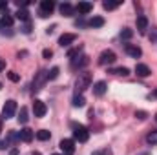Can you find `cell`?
Here are the masks:
<instances>
[{
    "mask_svg": "<svg viewBox=\"0 0 157 155\" xmlns=\"http://www.w3.org/2000/svg\"><path fill=\"white\" fill-rule=\"evenodd\" d=\"M90 84H91V73H88V71L78 73L77 82H75V93H77V95H82V93L90 88Z\"/></svg>",
    "mask_w": 157,
    "mask_h": 155,
    "instance_id": "1",
    "label": "cell"
},
{
    "mask_svg": "<svg viewBox=\"0 0 157 155\" xmlns=\"http://www.w3.org/2000/svg\"><path fill=\"white\" fill-rule=\"evenodd\" d=\"M71 128H73V139H75V141L86 142V141L90 139V131H88L86 126H82V124H73Z\"/></svg>",
    "mask_w": 157,
    "mask_h": 155,
    "instance_id": "2",
    "label": "cell"
},
{
    "mask_svg": "<svg viewBox=\"0 0 157 155\" xmlns=\"http://www.w3.org/2000/svg\"><path fill=\"white\" fill-rule=\"evenodd\" d=\"M117 60V55L112 51V49H104L101 55H99V64L101 66H110V64H113Z\"/></svg>",
    "mask_w": 157,
    "mask_h": 155,
    "instance_id": "3",
    "label": "cell"
},
{
    "mask_svg": "<svg viewBox=\"0 0 157 155\" xmlns=\"http://www.w3.org/2000/svg\"><path fill=\"white\" fill-rule=\"evenodd\" d=\"M17 113V102L15 100H6V104H4V108H2V119H11V117H15Z\"/></svg>",
    "mask_w": 157,
    "mask_h": 155,
    "instance_id": "4",
    "label": "cell"
},
{
    "mask_svg": "<svg viewBox=\"0 0 157 155\" xmlns=\"http://www.w3.org/2000/svg\"><path fill=\"white\" fill-rule=\"evenodd\" d=\"M55 9V2L53 0H42L40 2V11L39 15L42 17V18H46V17H49L51 15V11Z\"/></svg>",
    "mask_w": 157,
    "mask_h": 155,
    "instance_id": "5",
    "label": "cell"
},
{
    "mask_svg": "<svg viewBox=\"0 0 157 155\" xmlns=\"http://www.w3.org/2000/svg\"><path fill=\"white\" fill-rule=\"evenodd\" d=\"M46 80H48V71H44V70L39 71V73H37V77L33 78V91H40Z\"/></svg>",
    "mask_w": 157,
    "mask_h": 155,
    "instance_id": "6",
    "label": "cell"
},
{
    "mask_svg": "<svg viewBox=\"0 0 157 155\" xmlns=\"http://www.w3.org/2000/svg\"><path fill=\"white\" fill-rule=\"evenodd\" d=\"M88 64H90V57H88V55H78L77 59L71 60V68H73V70H82V68H86Z\"/></svg>",
    "mask_w": 157,
    "mask_h": 155,
    "instance_id": "7",
    "label": "cell"
},
{
    "mask_svg": "<svg viewBox=\"0 0 157 155\" xmlns=\"http://www.w3.org/2000/svg\"><path fill=\"white\" fill-rule=\"evenodd\" d=\"M59 146H60V150H62L66 155H71L73 152H75V142H73L71 139H62Z\"/></svg>",
    "mask_w": 157,
    "mask_h": 155,
    "instance_id": "8",
    "label": "cell"
},
{
    "mask_svg": "<svg viewBox=\"0 0 157 155\" xmlns=\"http://www.w3.org/2000/svg\"><path fill=\"white\" fill-rule=\"evenodd\" d=\"M33 137H35V131L29 130V128H22L18 131V141H22V142H31Z\"/></svg>",
    "mask_w": 157,
    "mask_h": 155,
    "instance_id": "9",
    "label": "cell"
},
{
    "mask_svg": "<svg viewBox=\"0 0 157 155\" xmlns=\"http://www.w3.org/2000/svg\"><path fill=\"white\" fill-rule=\"evenodd\" d=\"M124 51H126L130 57H133V59H139V57L143 55V49H141L139 46H133V44H124Z\"/></svg>",
    "mask_w": 157,
    "mask_h": 155,
    "instance_id": "10",
    "label": "cell"
},
{
    "mask_svg": "<svg viewBox=\"0 0 157 155\" xmlns=\"http://www.w3.org/2000/svg\"><path fill=\"white\" fill-rule=\"evenodd\" d=\"M75 40H77V35H75V33H64V35L59 39V44H60L62 47H68V46H71Z\"/></svg>",
    "mask_w": 157,
    "mask_h": 155,
    "instance_id": "11",
    "label": "cell"
},
{
    "mask_svg": "<svg viewBox=\"0 0 157 155\" xmlns=\"http://www.w3.org/2000/svg\"><path fill=\"white\" fill-rule=\"evenodd\" d=\"M75 11H77L78 15H88V13L93 11V4H91V2H78L77 7H75Z\"/></svg>",
    "mask_w": 157,
    "mask_h": 155,
    "instance_id": "12",
    "label": "cell"
},
{
    "mask_svg": "<svg viewBox=\"0 0 157 155\" xmlns=\"http://www.w3.org/2000/svg\"><path fill=\"white\" fill-rule=\"evenodd\" d=\"M146 29H148V18H146V15H139L137 17V31L141 35H144Z\"/></svg>",
    "mask_w": 157,
    "mask_h": 155,
    "instance_id": "13",
    "label": "cell"
},
{
    "mask_svg": "<svg viewBox=\"0 0 157 155\" xmlns=\"http://www.w3.org/2000/svg\"><path fill=\"white\" fill-rule=\"evenodd\" d=\"M33 112H35V117H44L46 115V112H48V108H46V104L42 102V100H35L33 102Z\"/></svg>",
    "mask_w": 157,
    "mask_h": 155,
    "instance_id": "14",
    "label": "cell"
},
{
    "mask_svg": "<svg viewBox=\"0 0 157 155\" xmlns=\"http://www.w3.org/2000/svg\"><path fill=\"white\" fill-rule=\"evenodd\" d=\"M59 9H60V13H62L64 17H73V15H75V7H73L70 2H62V4L59 6Z\"/></svg>",
    "mask_w": 157,
    "mask_h": 155,
    "instance_id": "15",
    "label": "cell"
},
{
    "mask_svg": "<svg viewBox=\"0 0 157 155\" xmlns=\"http://www.w3.org/2000/svg\"><path fill=\"white\" fill-rule=\"evenodd\" d=\"M104 93H106V82H102V80L95 82V84H93V95H97V97H102Z\"/></svg>",
    "mask_w": 157,
    "mask_h": 155,
    "instance_id": "16",
    "label": "cell"
},
{
    "mask_svg": "<svg viewBox=\"0 0 157 155\" xmlns=\"http://www.w3.org/2000/svg\"><path fill=\"white\" fill-rule=\"evenodd\" d=\"M13 22H15V18H13V15H9V13H4L2 18H0V26H2V28H11Z\"/></svg>",
    "mask_w": 157,
    "mask_h": 155,
    "instance_id": "17",
    "label": "cell"
},
{
    "mask_svg": "<svg viewBox=\"0 0 157 155\" xmlns=\"http://www.w3.org/2000/svg\"><path fill=\"white\" fill-rule=\"evenodd\" d=\"M135 73H137L139 77H148L152 71H150V68H148L146 64H137V66H135Z\"/></svg>",
    "mask_w": 157,
    "mask_h": 155,
    "instance_id": "18",
    "label": "cell"
},
{
    "mask_svg": "<svg viewBox=\"0 0 157 155\" xmlns=\"http://www.w3.org/2000/svg\"><path fill=\"white\" fill-rule=\"evenodd\" d=\"M110 73L119 75V77H126V75H130V70H128V68H124V66H121V68H112V70H110Z\"/></svg>",
    "mask_w": 157,
    "mask_h": 155,
    "instance_id": "19",
    "label": "cell"
},
{
    "mask_svg": "<svg viewBox=\"0 0 157 155\" xmlns=\"http://www.w3.org/2000/svg\"><path fill=\"white\" fill-rule=\"evenodd\" d=\"M88 26L90 28H101V26H104V18L102 17H93V18H90Z\"/></svg>",
    "mask_w": 157,
    "mask_h": 155,
    "instance_id": "20",
    "label": "cell"
},
{
    "mask_svg": "<svg viewBox=\"0 0 157 155\" xmlns=\"http://www.w3.org/2000/svg\"><path fill=\"white\" fill-rule=\"evenodd\" d=\"M28 119H29V117H28V108L22 106V108H20V113H18V122H20V124H26Z\"/></svg>",
    "mask_w": 157,
    "mask_h": 155,
    "instance_id": "21",
    "label": "cell"
},
{
    "mask_svg": "<svg viewBox=\"0 0 157 155\" xmlns=\"http://www.w3.org/2000/svg\"><path fill=\"white\" fill-rule=\"evenodd\" d=\"M15 17H17L18 20H22V22H29V13H28L26 9H18Z\"/></svg>",
    "mask_w": 157,
    "mask_h": 155,
    "instance_id": "22",
    "label": "cell"
},
{
    "mask_svg": "<svg viewBox=\"0 0 157 155\" xmlns=\"http://www.w3.org/2000/svg\"><path fill=\"white\" fill-rule=\"evenodd\" d=\"M80 53H82V46H77V47H73V49H70V51H68V59H71V60H73V59H77Z\"/></svg>",
    "mask_w": 157,
    "mask_h": 155,
    "instance_id": "23",
    "label": "cell"
},
{
    "mask_svg": "<svg viewBox=\"0 0 157 155\" xmlns=\"http://www.w3.org/2000/svg\"><path fill=\"white\" fill-rule=\"evenodd\" d=\"M84 104H86V99H84L82 95H75V97H73V106H75V108H82Z\"/></svg>",
    "mask_w": 157,
    "mask_h": 155,
    "instance_id": "24",
    "label": "cell"
},
{
    "mask_svg": "<svg viewBox=\"0 0 157 155\" xmlns=\"http://www.w3.org/2000/svg\"><path fill=\"white\" fill-rule=\"evenodd\" d=\"M39 141H48L49 137H51V133L48 131V130H40V131H37V135H35Z\"/></svg>",
    "mask_w": 157,
    "mask_h": 155,
    "instance_id": "25",
    "label": "cell"
},
{
    "mask_svg": "<svg viewBox=\"0 0 157 155\" xmlns=\"http://www.w3.org/2000/svg\"><path fill=\"white\" fill-rule=\"evenodd\" d=\"M121 4H122L121 0H119V2H104V4H102V7H104V9H108V11H112V9L119 7Z\"/></svg>",
    "mask_w": 157,
    "mask_h": 155,
    "instance_id": "26",
    "label": "cell"
},
{
    "mask_svg": "<svg viewBox=\"0 0 157 155\" xmlns=\"http://www.w3.org/2000/svg\"><path fill=\"white\" fill-rule=\"evenodd\" d=\"M132 37H133V31H132V29H128V28H124V29L121 31V39H122V40H130Z\"/></svg>",
    "mask_w": 157,
    "mask_h": 155,
    "instance_id": "27",
    "label": "cell"
},
{
    "mask_svg": "<svg viewBox=\"0 0 157 155\" xmlns=\"http://www.w3.org/2000/svg\"><path fill=\"white\" fill-rule=\"evenodd\" d=\"M59 73H60L59 68H51V70L48 71V80H55V78L59 77Z\"/></svg>",
    "mask_w": 157,
    "mask_h": 155,
    "instance_id": "28",
    "label": "cell"
},
{
    "mask_svg": "<svg viewBox=\"0 0 157 155\" xmlns=\"http://www.w3.org/2000/svg\"><path fill=\"white\" fill-rule=\"evenodd\" d=\"M146 142H148V144H157V131L148 133V137H146Z\"/></svg>",
    "mask_w": 157,
    "mask_h": 155,
    "instance_id": "29",
    "label": "cell"
},
{
    "mask_svg": "<svg viewBox=\"0 0 157 155\" xmlns=\"http://www.w3.org/2000/svg\"><path fill=\"white\" fill-rule=\"evenodd\" d=\"M7 77H9V80H11V82H18V80H20V77H18L15 71H9V73H7Z\"/></svg>",
    "mask_w": 157,
    "mask_h": 155,
    "instance_id": "30",
    "label": "cell"
},
{
    "mask_svg": "<svg viewBox=\"0 0 157 155\" xmlns=\"http://www.w3.org/2000/svg\"><path fill=\"white\" fill-rule=\"evenodd\" d=\"M150 40H152V44H157V28H152V33H150Z\"/></svg>",
    "mask_w": 157,
    "mask_h": 155,
    "instance_id": "31",
    "label": "cell"
},
{
    "mask_svg": "<svg viewBox=\"0 0 157 155\" xmlns=\"http://www.w3.org/2000/svg\"><path fill=\"white\" fill-rule=\"evenodd\" d=\"M42 55H44V59H51L53 51H51V49H44V51H42Z\"/></svg>",
    "mask_w": 157,
    "mask_h": 155,
    "instance_id": "32",
    "label": "cell"
},
{
    "mask_svg": "<svg viewBox=\"0 0 157 155\" xmlns=\"http://www.w3.org/2000/svg\"><path fill=\"white\" fill-rule=\"evenodd\" d=\"M135 117L141 119V120H144L146 119V112H135Z\"/></svg>",
    "mask_w": 157,
    "mask_h": 155,
    "instance_id": "33",
    "label": "cell"
},
{
    "mask_svg": "<svg viewBox=\"0 0 157 155\" xmlns=\"http://www.w3.org/2000/svg\"><path fill=\"white\" fill-rule=\"evenodd\" d=\"M22 31H24V33H29V31H31V24H29V22H26V24H24V28H22Z\"/></svg>",
    "mask_w": 157,
    "mask_h": 155,
    "instance_id": "34",
    "label": "cell"
},
{
    "mask_svg": "<svg viewBox=\"0 0 157 155\" xmlns=\"http://www.w3.org/2000/svg\"><path fill=\"white\" fill-rule=\"evenodd\" d=\"M93 155H110V152L108 150H101V152H95Z\"/></svg>",
    "mask_w": 157,
    "mask_h": 155,
    "instance_id": "35",
    "label": "cell"
},
{
    "mask_svg": "<svg viewBox=\"0 0 157 155\" xmlns=\"http://www.w3.org/2000/svg\"><path fill=\"white\" fill-rule=\"evenodd\" d=\"M0 9H7V2H4V0H0Z\"/></svg>",
    "mask_w": 157,
    "mask_h": 155,
    "instance_id": "36",
    "label": "cell"
},
{
    "mask_svg": "<svg viewBox=\"0 0 157 155\" xmlns=\"http://www.w3.org/2000/svg\"><path fill=\"white\" fill-rule=\"evenodd\" d=\"M6 70V62L4 60H0V71H4Z\"/></svg>",
    "mask_w": 157,
    "mask_h": 155,
    "instance_id": "37",
    "label": "cell"
},
{
    "mask_svg": "<svg viewBox=\"0 0 157 155\" xmlns=\"http://www.w3.org/2000/svg\"><path fill=\"white\" fill-rule=\"evenodd\" d=\"M152 97H154V99H157V89H154V91H152Z\"/></svg>",
    "mask_w": 157,
    "mask_h": 155,
    "instance_id": "38",
    "label": "cell"
},
{
    "mask_svg": "<svg viewBox=\"0 0 157 155\" xmlns=\"http://www.w3.org/2000/svg\"><path fill=\"white\" fill-rule=\"evenodd\" d=\"M9 155H18V152H17V150H11V153Z\"/></svg>",
    "mask_w": 157,
    "mask_h": 155,
    "instance_id": "39",
    "label": "cell"
},
{
    "mask_svg": "<svg viewBox=\"0 0 157 155\" xmlns=\"http://www.w3.org/2000/svg\"><path fill=\"white\" fill-rule=\"evenodd\" d=\"M31 155H40V153H39V152H33V153H31Z\"/></svg>",
    "mask_w": 157,
    "mask_h": 155,
    "instance_id": "40",
    "label": "cell"
},
{
    "mask_svg": "<svg viewBox=\"0 0 157 155\" xmlns=\"http://www.w3.org/2000/svg\"><path fill=\"white\" fill-rule=\"evenodd\" d=\"M0 130H2V119H0Z\"/></svg>",
    "mask_w": 157,
    "mask_h": 155,
    "instance_id": "41",
    "label": "cell"
},
{
    "mask_svg": "<svg viewBox=\"0 0 157 155\" xmlns=\"http://www.w3.org/2000/svg\"><path fill=\"white\" fill-rule=\"evenodd\" d=\"M0 89H2V82H0Z\"/></svg>",
    "mask_w": 157,
    "mask_h": 155,
    "instance_id": "42",
    "label": "cell"
},
{
    "mask_svg": "<svg viewBox=\"0 0 157 155\" xmlns=\"http://www.w3.org/2000/svg\"><path fill=\"white\" fill-rule=\"evenodd\" d=\"M155 120H157V115H155Z\"/></svg>",
    "mask_w": 157,
    "mask_h": 155,
    "instance_id": "43",
    "label": "cell"
},
{
    "mask_svg": "<svg viewBox=\"0 0 157 155\" xmlns=\"http://www.w3.org/2000/svg\"><path fill=\"white\" fill-rule=\"evenodd\" d=\"M53 155H57V153H53Z\"/></svg>",
    "mask_w": 157,
    "mask_h": 155,
    "instance_id": "44",
    "label": "cell"
}]
</instances>
